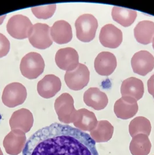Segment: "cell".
<instances>
[{"label": "cell", "mask_w": 154, "mask_h": 155, "mask_svg": "<svg viewBox=\"0 0 154 155\" xmlns=\"http://www.w3.org/2000/svg\"><path fill=\"white\" fill-rule=\"evenodd\" d=\"M22 155H99L96 141L88 133L54 123L37 131L26 141Z\"/></svg>", "instance_id": "1"}, {"label": "cell", "mask_w": 154, "mask_h": 155, "mask_svg": "<svg viewBox=\"0 0 154 155\" xmlns=\"http://www.w3.org/2000/svg\"><path fill=\"white\" fill-rule=\"evenodd\" d=\"M112 19L121 26L127 28L131 26L137 16V12L126 8L114 7L111 12Z\"/></svg>", "instance_id": "19"}, {"label": "cell", "mask_w": 154, "mask_h": 155, "mask_svg": "<svg viewBox=\"0 0 154 155\" xmlns=\"http://www.w3.org/2000/svg\"><path fill=\"white\" fill-rule=\"evenodd\" d=\"M55 62L62 70L73 71L79 64L78 54L75 49L71 47L59 49L55 55Z\"/></svg>", "instance_id": "10"}, {"label": "cell", "mask_w": 154, "mask_h": 155, "mask_svg": "<svg viewBox=\"0 0 154 155\" xmlns=\"http://www.w3.org/2000/svg\"><path fill=\"white\" fill-rule=\"evenodd\" d=\"M61 88L60 79L54 74H48L38 83L37 91L42 98L49 99L55 96Z\"/></svg>", "instance_id": "11"}, {"label": "cell", "mask_w": 154, "mask_h": 155, "mask_svg": "<svg viewBox=\"0 0 154 155\" xmlns=\"http://www.w3.org/2000/svg\"><path fill=\"white\" fill-rule=\"evenodd\" d=\"M117 66V58L110 52L99 53L95 60V69L99 75L108 76L114 73Z\"/></svg>", "instance_id": "12"}, {"label": "cell", "mask_w": 154, "mask_h": 155, "mask_svg": "<svg viewBox=\"0 0 154 155\" xmlns=\"http://www.w3.org/2000/svg\"><path fill=\"white\" fill-rule=\"evenodd\" d=\"M55 109L59 119L66 123H69L70 116L77 112L74 107V101L69 93H63L55 102Z\"/></svg>", "instance_id": "13"}, {"label": "cell", "mask_w": 154, "mask_h": 155, "mask_svg": "<svg viewBox=\"0 0 154 155\" xmlns=\"http://www.w3.org/2000/svg\"><path fill=\"white\" fill-rule=\"evenodd\" d=\"M26 87L21 83H12L7 85L2 92V101L9 107H14L23 104L27 98Z\"/></svg>", "instance_id": "6"}, {"label": "cell", "mask_w": 154, "mask_h": 155, "mask_svg": "<svg viewBox=\"0 0 154 155\" xmlns=\"http://www.w3.org/2000/svg\"><path fill=\"white\" fill-rule=\"evenodd\" d=\"M131 64L134 73L145 76L154 69V57L147 51H140L134 54Z\"/></svg>", "instance_id": "8"}, {"label": "cell", "mask_w": 154, "mask_h": 155, "mask_svg": "<svg viewBox=\"0 0 154 155\" xmlns=\"http://www.w3.org/2000/svg\"><path fill=\"white\" fill-rule=\"evenodd\" d=\"M50 29L47 24L38 23L34 25L32 33L28 38L30 44L37 49H45L50 47L53 44Z\"/></svg>", "instance_id": "7"}, {"label": "cell", "mask_w": 154, "mask_h": 155, "mask_svg": "<svg viewBox=\"0 0 154 155\" xmlns=\"http://www.w3.org/2000/svg\"><path fill=\"white\" fill-rule=\"evenodd\" d=\"M138 104L136 99L130 97H122L114 105V112L118 117L127 119L132 117L138 111Z\"/></svg>", "instance_id": "14"}, {"label": "cell", "mask_w": 154, "mask_h": 155, "mask_svg": "<svg viewBox=\"0 0 154 155\" xmlns=\"http://www.w3.org/2000/svg\"><path fill=\"white\" fill-rule=\"evenodd\" d=\"M50 33L52 40L58 44H67L72 38V31L70 23L63 20L55 21L50 28Z\"/></svg>", "instance_id": "15"}, {"label": "cell", "mask_w": 154, "mask_h": 155, "mask_svg": "<svg viewBox=\"0 0 154 155\" xmlns=\"http://www.w3.org/2000/svg\"><path fill=\"white\" fill-rule=\"evenodd\" d=\"M64 80L67 87L72 90L79 91L88 84L90 80V71L84 64H79L72 71H66Z\"/></svg>", "instance_id": "5"}, {"label": "cell", "mask_w": 154, "mask_h": 155, "mask_svg": "<svg viewBox=\"0 0 154 155\" xmlns=\"http://www.w3.org/2000/svg\"><path fill=\"white\" fill-rule=\"evenodd\" d=\"M148 91L154 98V74L151 76L147 81Z\"/></svg>", "instance_id": "23"}, {"label": "cell", "mask_w": 154, "mask_h": 155, "mask_svg": "<svg viewBox=\"0 0 154 155\" xmlns=\"http://www.w3.org/2000/svg\"><path fill=\"white\" fill-rule=\"evenodd\" d=\"M10 50V42L7 38L0 33V58L5 57Z\"/></svg>", "instance_id": "22"}, {"label": "cell", "mask_w": 154, "mask_h": 155, "mask_svg": "<svg viewBox=\"0 0 154 155\" xmlns=\"http://www.w3.org/2000/svg\"><path fill=\"white\" fill-rule=\"evenodd\" d=\"M56 8V4H52L33 7L31 9L37 18L40 19H48L54 15Z\"/></svg>", "instance_id": "21"}, {"label": "cell", "mask_w": 154, "mask_h": 155, "mask_svg": "<svg viewBox=\"0 0 154 155\" xmlns=\"http://www.w3.org/2000/svg\"><path fill=\"white\" fill-rule=\"evenodd\" d=\"M77 113L79 114V116L81 119V121H78V124L76 125L79 129L81 130L85 127H91L96 123L95 115L91 111H89L86 109H81L78 110Z\"/></svg>", "instance_id": "20"}, {"label": "cell", "mask_w": 154, "mask_h": 155, "mask_svg": "<svg viewBox=\"0 0 154 155\" xmlns=\"http://www.w3.org/2000/svg\"><path fill=\"white\" fill-rule=\"evenodd\" d=\"M33 25L29 18L22 15H15L8 21V33L13 38L19 40L29 38L33 30Z\"/></svg>", "instance_id": "4"}, {"label": "cell", "mask_w": 154, "mask_h": 155, "mask_svg": "<svg viewBox=\"0 0 154 155\" xmlns=\"http://www.w3.org/2000/svg\"><path fill=\"white\" fill-rule=\"evenodd\" d=\"M99 40L103 47L117 48L123 41L122 31L112 24H108L101 28Z\"/></svg>", "instance_id": "9"}, {"label": "cell", "mask_w": 154, "mask_h": 155, "mask_svg": "<svg viewBox=\"0 0 154 155\" xmlns=\"http://www.w3.org/2000/svg\"><path fill=\"white\" fill-rule=\"evenodd\" d=\"M45 62L42 56L37 52H30L21 60L20 70L22 75L28 79L38 78L45 69Z\"/></svg>", "instance_id": "2"}, {"label": "cell", "mask_w": 154, "mask_h": 155, "mask_svg": "<svg viewBox=\"0 0 154 155\" xmlns=\"http://www.w3.org/2000/svg\"><path fill=\"white\" fill-rule=\"evenodd\" d=\"M120 93L122 97H130L137 101L143 97L144 84L137 78H128L123 81L120 87Z\"/></svg>", "instance_id": "16"}, {"label": "cell", "mask_w": 154, "mask_h": 155, "mask_svg": "<svg viewBox=\"0 0 154 155\" xmlns=\"http://www.w3.org/2000/svg\"><path fill=\"white\" fill-rule=\"evenodd\" d=\"M84 101L87 106L95 110L104 109L108 104V98L104 92L97 87H91L85 92Z\"/></svg>", "instance_id": "17"}, {"label": "cell", "mask_w": 154, "mask_h": 155, "mask_svg": "<svg viewBox=\"0 0 154 155\" xmlns=\"http://www.w3.org/2000/svg\"><path fill=\"white\" fill-rule=\"evenodd\" d=\"M134 35L137 41L141 44L147 45L151 43L154 37V21H139L134 28Z\"/></svg>", "instance_id": "18"}, {"label": "cell", "mask_w": 154, "mask_h": 155, "mask_svg": "<svg viewBox=\"0 0 154 155\" xmlns=\"http://www.w3.org/2000/svg\"><path fill=\"white\" fill-rule=\"evenodd\" d=\"M152 47H153V48L154 49V38H153V40H152Z\"/></svg>", "instance_id": "24"}, {"label": "cell", "mask_w": 154, "mask_h": 155, "mask_svg": "<svg viewBox=\"0 0 154 155\" xmlns=\"http://www.w3.org/2000/svg\"><path fill=\"white\" fill-rule=\"evenodd\" d=\"M77 38L84 42L92 41L98 28L97 19L91 14H85L79 16L75 23Z\"/></svg>", "instance_id": "3"}]
</instances>
